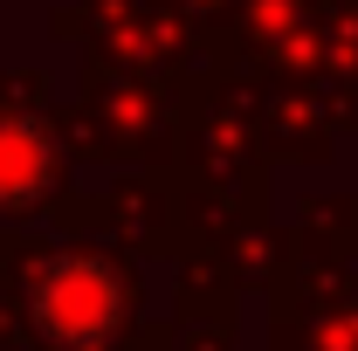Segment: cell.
I'll return each mask as SVG.
<instances>
[{"instance_id": "6da1fadb", "label": "cell", "mask_w": 358, "mask_h": 351, "mask_svg": "<svg viewBox=\"0 0 358 351\" xmlns=\"http://www.w3.org/2000/svg\"><path fill=\"white\" fill-rule=\"evenodd\" d=\"M35 317H42V331L55 345H103L110 338V324H117V282H110V268L96 262H55L42 275V289H35Z\"/></svg>"}]
</instances>
